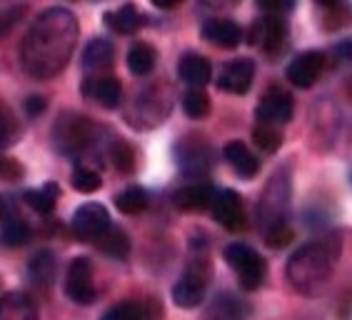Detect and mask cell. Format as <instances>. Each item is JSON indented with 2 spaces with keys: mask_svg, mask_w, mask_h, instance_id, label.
Segmentation results:
<instances>
[{
  "mask_svg": "<svg viewBox=\"0 0 352 320\" xmlns=\"http://www.w3.org/2000/svg\"><path fill=\"white\" fill-rule=\"evenodd\" d=\"M332 55H335L338 61H352V38L335 43V45H332Z\"/></svg>",
  "mask_w": 352,
  "mask_h": 320,
  "instance_id": "obj_42",
  "label": "cell"
},
{
  "mask_svg": "<svg viewBox=\"0 0 352 320\" xmlns=\"http://www.w3.org/2000/svg\"><path fill=\"white\" fill-rule=\"evenodd\" d=\"M157 65V50L150 43H135L128 50V70L138 78H145L155 70Z\"/></svg>",
  "mask_w": 352,
  "mask_h": 320,
  "instance_id": "obj_28",
  "label": "cell"
},
{
  "mask_svg": "<svg viewBox=\"0 0 352 320\" xmlns=\"http://www.w3.org/2000/svg\"><path fill=\"white\" fill-rule=\"evenodd\" d=\"M65 295L73 300L75 306H93L98 300V288L93 278V263L90 258H75L70 260L68 270H65Z\"/></svg>",
  "mask_w": 352,
  "mask_h": 320,
  "instance_id": "obj_9",
  "label": "cell"
},
{
  "mask_svg": "<svg viewBox=\"0 0 352 320\" xmlns=\"http://www.w3.org/2000/svg\"><path fill=\"white\" fill-rule=\"evenodd\" d=\"M212 218L223 225L225 231L237 233L245 228V205L243 198L237 195L235 191L225 188V191L215 193V200H212Z\"/></svg>",
  "mask_w": 352,
  "mask_h": 320,
  "instance_id": "obj_13",
  "label": "cell"
},
{
  "mask_svg": "<svg viewBox=\"0 0 352 320\" xmlns=\"http://www.w3.org/2000/svg\"><path fill=\"white\" fill-rule=\"evenodd\" d=\"M177 78L188 88H205L212 81V65L210 61L200 53H185L177 61Z\"/></svg>",
  "mask_w": 352,
  "mask_h": 320,
  "instance_id": "obj_22",
  "label": "cell"
},
{
  "mask_svg": "<svg viewBox=\"0 0 352 320\" xmlns=\"http://www.w3.org/2000/svg\"><path fill=\"white\" fill-rule=\"evenodd\" d=\"M116 63V45L105 38H95L82 50V70L88 78H100L105 75Z\"/></svg>",
  "mask_w": 352,
  "mask_h": 320,
  "instance_id": "obj_18",
  "label": "cell"
},
{
  "mask_svg": "<svg viewBox=\"0 0 352 320\" xmlns=\"http://www.w3.org/2000/svg\"><path fill=\"white\" fill-rule=\"evenodd\" d=\"M0 320H38V306L28 293L8 290L0 298Z\"/></svg>",
  "mask_w": 352,
  "mask_h": 320,
  "instance_id": "obj_25",
  "label": "cell"
},
{
  "mask_svg": "<svg viewBox=\"0 0 352 320\" xmlns=\"http://www.w3.org/2000/svg\"><path fill=\"white\" fill-rule=\"evenodd\" d=\"M350 185H352V173H350Z\"/></svg>",
  "mask_w": 352,
  "mask_h": 320,
  "instance_id": "obj_43",
  "label": "cell"
},
{
  "mask_svg": "<svg viewBox=\"0 0 352 320\" xmlns=\"http://www.w3.org/2000/svg\"><path fill=\"white\" fill-rule=\"evenodd\" d=\"M200 33H203V38L210 43V45L225 48V50L237 48L245 38L243 28L237 25L232 18H210V21L203 23V30H200Z\"/></svg>",
  "mask_w": 352,
  "mask_h": 320,
  "instance_id": "obj_17",
  "label": "cell"
},
{
  "mask_svg": "<svg viewBox=\"0 0 352 320\" xmlns=\"http://www.w3.org/2000/svg\"><path fill=\"white\" fill-rule=\"evenodd\" d=\"M110 160L116 163V168L120 173L135 171V150L130 148L128 143H122V140H116L110 145Z\"/></svg>",
  "mask_w": 352,
  "mask_h": 320,
  "instance_id": "obj_37",
  "label": "cell"
},
{
  "mask_svg": "<svg viewBox=\"0 0 352 320\" xmlns=\"http://www.w3.org/2000/svg\"><path fill=\"white\" fill-rule=\"evenodd\" d=\"M223 156H225V163L232 168V173L245 178V180H250V178H255L260 173L258 156H255L243 140H230V143L225 145Z\"/></svg>",
  "mask_w": 352,
  "mask_h": 320,
  "instance_id": "obj_23",
  "label": "cell"
},
{
  "mask_svg": "<svg viewBox=\"0 0 352 320\" xmlns=\"http://www.w3.org/2000/svg\"><path fill=\"white\" fill-rule=\"evenodd\" d=\"M252 140L265 153H278L285 143V133L283 128H275V125H255L252 128Z\"/></svg>",
  "mask_w": 352,
  "mask_h": 320,
  "instance_id": "obj_34",
  "label": "cell"
},
{
  "mask_svg": "<svg viewBox=\"0 0 352 320\" xmlns=\"http://www.w3.org/2000/svg\"><path fill=\"white\" fill-rule=\"evenodd\" d=\"M28 278L38 288H50L58 278V260L50 250H38L28 260Z\"/></svg>",
  "mask_w": 352,
  "mask_h": 320,
  "instance_id": "obj_26",
  "label": "cell"
},
{
  "mask_svg": "<svg viewBox=\"0 0 352 320\" xmlns=\"http://www.w3.org/2000/svg\"><path fill=\"white\" fill-rule=\"evenodd\" d=\"M45 108H47V100L43 96H30L25 100V116L28 118H41L43 113H45Z\"/></svg>",
  "mask_w": 352,
  "mask_h": 320,
  "instance_id": "obj_40",
  "label": "cell"
},
{
  "mask_svg": "<svg viewBox=\"0 0 352 320\" xmlns=\"http://www.w3.org/2000/svg\"><path fill=\"white\" fill-rule=\"evenodd\" d=\"M0 238L6 248H18L25 246L30 238V225L18 215L15 205L10 198H3V228H0Z\"/></svg>",
  "mask_w": 352,
  "mask_h": 320,
  "instance_id": "obj_21",
  "label": "cell"
},
{
  "mask_svg": "<svg viewBox=\"0 0 352 320\" xmlns=\"http://www.w3.org/2000/svg\"><path fill=\"white\" fill-rule=\"evenodd\" d=\"M78 43V21L68 8H47L28 28L18 55L21 68L35 81H50L68 65Z\"/></svg>",
  "mask_w": 352,
  "mask_h": 320,
  "instance_id": "obj_1",
  "label": "cell"
},
{
  "mask_svg": "<svg viewBox=\"0 0 352 320\" xmlns=\"http://www.w3.org/2000/svg\"><path fill=\"white\" fill-rule=\"evenodd\" d=\"M53 140L58 153L63 156H78L95 140V125L90 118L78 113H63L53 128Z\"/></svg>",
  "mask_w": 352,
  "mask_h": 320,
  "instance_id": "obj_6",
  "label": "cell"
},
{
  "mask_svg": "<svg viewBox=\"0 0 352 320\" xmlns=\"http://www.w3.org/2000/svg\"><path fill=\"white\" fill-rule=\"evenodd\" d=\"M177 153V165L183 168L185 175L192 178H203L210 168V148L195 138V140H180L175 145Z\"/></svg>",
  "mask_w": 352,
  "mask_h": 320,
  "instance_id": "obj_15",
  "label": "cell"
},
{
  "mask_svg": "<svg viewBox=\"0 0 352 320\" xmlns=\"http://www.w3.org/2000/svg\"><path fill=\"white\" fill-rule=\"evenodd\" d=\"M350 88H352V85H350Z\"/></svg>",
  "mask_w": 352,
  "mask_h": 320,
  "instance_id": "obj_44",
  "label": "cell"
},
{
  "mask_svg": "<svg viewBox=\"0 0 352 320\" xmlns=\"http://www.w3.org/2000/svg\"><path fill=\"white\" fill-rule=\"evenodd\" d=\"M98 250L105 253L108 258L125 260L130 255V238L128 233L118 228V225H110V231L98 240Z\"/></svg>",
  "mask_w": 352,
  "mask_h": 320,
  "instance_id": "obj_29",
  "label": "cell"
},
{
  "mask_svg": "<svg viewBox=\"0 0 352 320\" xmlns=\"http://www.w3.org/2000/svg\"><path fill=\"white\" fill-rule=\"evenodd\" d=\"M163 310L155 300H120L102 313L100 320H160Z\"/></svg>",
  "mask_w": 352,
  "mask_h": 320,
  "instance_id": "obj_20",
  "label": "cell"
},
{
  "mask_svg": "<svg viewBox=\"0 0 352 320\" xmlns=\"http://www.w3.org/2000/svg\"><path fill=\"white\" fill-rule=\"evenodd\" d=\"M215 193L217 191H212L210 183H190V185H183V188H177V191L173 193V205L183 213L208 211V208H212Z\"/></svg>",
  "mask_w": 352,
  "mask_h": 320,
  "instance_id": "obj_19",
  "label": "cell"
},
{
  "mask_svg": "<svg viewBox=\"0 0 352 320\" xmlns=\"http://www.w3.org/2000/svg\"><path fill=\"white\" fill-rule=\"evenodd\" d=\"M70 183H73V188L78 193H82V195H88V193H95L102 188V178L98 171H93V168H88V165H75L73 175H70Z\"/></svg>",
  "mask_w": 352,
  "mask_h": 320,
  "instance_id": "obj_35",
  "label": "cell"
},
{
  "mask_svg": "<svg viewBox=\"0 0 352 320\" xmlns=\"http://www.w3.org/2000/svg\"><path fill=\"white\" fill-rule=\"evenodd\" d=\"M292 238H295L292 228L290 225H285V228H278V231L267 233V235H265V243H267L270 248H285Z\"/></svg>",
  "mask_w": 352,
  "mask_h": 320,
  "instance_id": "obj_38",
  "label": "cell"
},
{
  "mask_svg": "<svg viewBox=\"0 0 352 320\" xmlns=\"http://www.w3.org/2000/svg\"><path fill=\"white\" fill-rule=\"evenodd\" d=\"M248 306H243L235 295H217L215 303L210 306L212 320H245L248 318Z\"/></svg>",
  "mask_w": 352,
  "mask_h": 320,
  "instance_id": "obj_31",
  "label": "cell"
},
{
  "mask_svg": "<svg viewBox=\"0 0 352 320\" xmlns=\"http://www.w3.org/2000/svg\"><path fill=\"white\" fill-rule=\"evenodd\" d=\"M183 110H185V116L192 118V120H203V118L210 116V108H212V103H210V96L205 93V88H188L183 93Z\"/></svg>",
  "mask_w": 352,
  "mask_h": 320,
  "instance_id": "obj_30",
  "label": "cell"
},
{
  "mask_svg": "<svg viewBox=\"0 0 352 320\" xmlns=\"http://www.w3.org/2000/svg\"><path fill=\"white\" fill-rule=\"evenodd\" d=\"M295 116V103L292 96L283 88H270L260 98L258 108H255V120L258 125H275V128H283L287 125Z\"/></svg>",
  "mask_w": 352,
  "mask_h": 320,
  "instance_id": "obj_10",
  "label": "cell"
},
{
  "mask_svg": "<svg viewBox=\"0 0 352 320\" xmlns=\"http://www.w3.org/2000/svg\"><path fill=\"white\" fill-rule=\"evenodd\" d=\"M322 68H325V53H320V50H305V53H300L298 58L287 65V81H290L295 88L307 90L318 83Z\"/></svg>",
  "mask_w": 352,
  "mask_h": 320,
  "instance_id": "obj_14",
  "label": "cell"
},
{
  "mask_svg": "<svg viewBox=\"0 0 352 320\" xmlns=\"http://www.w3.org/2000/svg\"><path fill=\"white\" fill-rule=\"evenodd\" d=\"M58 198H60V185L45 183L43 188H30V191L23 193V203H25L28 208H33L38 215H47V213L55 211Z\"/></svg>",
  "mask_w": 352,
  "mask_h": 320,
  "instance_id": "obj_27",
  "label": "cell"
},
{
  "mask_svg": "<svg viewBox=\"0 0 352 320\" xmlns=\"http://www.w3.org/2000/svg\"><path fill=\"white\" fill-rule=\"evenodd\" d=\"M290 198H292V183H290V171L280 168L275 175L267 180L263 195L258 203V223L263 235L290 225Z\"/></svg>",
  "mask_w": 352,
  "mask_h": 320,
  "instance_id": "obj_3",
  "label": "cell"
},
{
  "mask_svg": "<svg viewBox=\"0 0 352 320\" xmlns=\"http://www.w3.org/2000/svg\"><path fill=\"white\" fill-rule=\"evenodd\" d=\"M102 21H105V25L118 35H133V33H138L140 28L148 25V18H145V15L138 10V6H133V3H125V6L116 8V10H108V13L102 15Z\"/></svg>",
  "mask_w": 352,
  "mask_h": 320,
  "instance_id": "obj_24",
  "label": "cell"
},
{
  "mask_svg": "<svg viewBox=\"0 0 352 320\" xmlns=\"http://www.w3.org/2000/svg\"><path fill=\"white\" fill-rule=\"evenodd\" d=\"M23 15H25V6H8V8H3V25H0L3 35L10 33V28L21 21Z\"/></svg>",
  "mask_w": 352,
  "mask_h": 320,
  "instance_id": "obj_39",
  "label": "cell"
},
{
  "mask_svg": "<svg viewBox=\"0 0 352 320\" xmlns=\"http://www.w3.org/2000/svg\"><path fill=\"white\" fill-rule=\"evenodd\" d=\"M248 43L263 50L267 58L283 55L287 50V43H290V28H287L285 15L265 13L263 18H258L248 30Z\"/></svg>",
  "mask_w": 352,
  "mask_h": 320,
  "instance_id": "obj_7",
  "label": "cell"
},
{
  "mask_svg": "<svg viewBox=\"0 0 352 320\" xmlns=\"http://www.w3.org/2000/svg\"><path fill=\"white\" fill-rule=\"evenodd\" d=\"M255 81V61L250 58H235L225 63L220 75H217V88L230 96H245Z\"/></svg>",
  "mask_w": 352,
  "mask_h": 320,
  "instance_id": "obj_11",
  "label": "cell"
},
{
  "mask_svg": "<svg viewBox=\"0 0 352 320\" xmlns=\"http://www.w3.org/2000/svg\"><path fill=\"white\" fill-rule=\"evenodd\" d=\"M318 8H322V18H320V25L325 30H340L352 23V6L347 3H322Z\"/></svg>",
  "mask_w": 352,
  "mask_h": 320,
  "instance_id": "obj_32",
  "label": "cell"
},
{
  "mask_svg": "<svg viewBox=\"0 0 352 320\" xmlns=\"http://www.w3.org/2000/svg\"><path fill=\"white\" fill-rule=\"evenodd\" d=\"M0 138H3V148H10V145L18 140V136H21V123H18V118H15V113L10 110V105H3L0 108Z\"/></svg>",
  "mask_w": 352,
  "mask_h": 320,
  "instance_id": "obj_36",
  "label": "cell"
},
{
  "mask_svg": "<svg viewBox=\"0 0 352 320\" xmlns=\"http://www.w3.org/2000/svg\"><path fill=\"white\" fill-rule=\"evenodd\" d=\"M340 255H342V238L338 233L305 243L292 253L285 268L290 286L302 295H318L330 283Z\"/></svg>",
  "mask_w": 352,
  "mask_h": 320,
  "instance_id": "obj_2",
  "label": "cell"
},
{
  "mask_svg": "<svg viewBox=\"0 0 352 320\" xmlns=\"http://www.w3.org/2000/svg\"><path fill=\"white\" fill-rule=\"evenodd\" d=\"M225 260L235 270L237 283H240L243 290L255 293V290L263 288L265 278H267V263H265V258L252 246H248V243H230V246L225 248Z\"/></svg>",
  "mask_w": 352,
  "mask_h": 320,
  "instance_id": "obj_4",
  "label": "cell"
},
{
  "mask_svg": "<svg viewBox=\"0 0 352 320\" xmlns=\"http://www.w3.org/2000/svg\"><path fill=\"white\" fill-rule=\"evenodd\" d=\"M168 110H170V103L160 96V85L148 88L145 93L138 96L135 110H130L128 118H135V120H130V125L133 128H138V125L140 128H153V125H157L168 116Z\"/></svg>",
  "mask_w": 352,
  "mask_h": 320,
  "instance_id": "obj_12",
  "label": "cell"
},
{
  "mask_svg": "<svg viewBox=\"0 0 352 320\" xmlns=\"http://www.w3.org/2000/svg\"><path fill=\"white\" fill-rule=\"evenodd\" d=\"M116 208L122 215H138L148 208V193L142 191L140 185H130L116 195Z\"/></svg>",
  "mask_w": 352,
  "mask_h": 320,
  "instance_id": "obj_33",
  "label": "cell"
},
{
  "mask_svg": "<svg viewBox=\"0 0 352 320\" xmlns=\"http://www.w3.org/2000/svg\"><path fill=\"white\" fill-rule=\"evenodd\" d=\"M23 178V168L15 163L13 158H3V180L8 183H15V180H21Z\"/></svg>",
  "mask_w": 352,
  "mask_h": 320,
  "instance_id": "obj_41",
  "label": "cell"
},
{
  "mask_svg": "<svg viewBox=\"0 0 352 320\" xmlns=\"http://www.w3.org/2000/svg\"><path fill=\"white\" fill-rule=\"evenodd\" d=\"M82 96L102 105L105 110H116L122 103V85L113 75H100V78H85L80 85Z\"/></svg>",
  "mask_w": 352,
  "mask_h": 320,
  "instance_id": "obj_16",
  "label": "cell"
},
{
  "mask_svg": "<svg viewBox=\"0 0 352 320\" xmlns=\"http://www.w3.org/2000/svg\"><path fill=\"white\" fill-rule=\"evenodd\" d=\"M110 213L105 205L100 203H82L78 211L73 213L70 220V231L78 240L82 243H98V240L110 231Z\"/></svg>",
  "mask_w": 352,
  "mask_h": 320,
  "instance_id": "obj_8",
  "label": "cell"
},
{
  "mask_svg": "<svg viewBox=\"0 0 352 320\" xmlns=\"http://www.w3.org/2000/svg\"><path fill=\"white\" fill-rule=\"evenodd\" d=\"M212 278V266L208 258H192L188 263V268L183 270V275L177 278V283L173 286V300L177 308L183 310H192L200 308L205 300V290L208 283Z\"/></svg>",
  "mask_w": 352,
  "mask_h": 320,
  "instance_id": "obj_5",
  "label": "cell"
}]
</instances>
